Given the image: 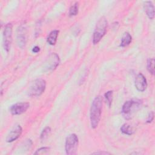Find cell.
<instances>
[{
  "label": "cell",
  "mask_w": 155,
  "mask_h": 155,
  "mask_svg": "<svg viewBox=\"0 0 155 155\" xmlns=\"http://www.w3.org/2000/svg\"><path fill=\"white\" fill-rule=\"evenodd\" d=\"M30 107L28 102H19L12 105L10 108V111L13 115H19L25 113Z\"/></svg>",
  "instance_id": "obj_8"
},
{
  "label": "cell",
  "mask_w": 155,
  "mask_h": 155,
  "mask_svg": "<svg viewBox=\"0 0 155 155\" xmlns=\"http://www.w3.org/2000/svg\"><path fill=\"white\" fill-rule=\"evenodd\" d=\"M46 87L45 81L42 79H35L30 85L28 90V94L31 97L39 96L45 91Z\"/></svg>",
  "instance_id": "obj_4"
},
{
  "label": "cell",
  "mask_w": 155,
  "mask_h": 155,
  "mask_svg": "<svg viewBox=\"0 0 155 155\" xmlns=\"http://www.w3.org/2000/svg\"><path fill=\"white\" fill-rule=\"evenodd\" d=\"M102 108V97L101 96H97L93 99L90 113V123L92 128H96L98 126L101 119Z\"/></svg>",
  "instance_id": "obj_1"
},
{
  "label": "cell",
  "mask_w": 155,
  "mask_h": 155,
  "mask_svg": "<svg viewBox=\"0 0 155 155\" xmlns=\"http://www.w3.org/2000/svg\"><path fill=\"white\" fill-rule=\"evenodd\" d=\"M147 69L153 75L154 74V59L149 58L147 61Z\"/></svg>",
  "instance_id": "obj_16"
},
{
  "label": "cell",
  "mask_w": 155,
  "mask_h": 155,
  "mask_svg": "<svg viewBox=\"0 0 155 155\" xmlns=\"http://www.w3.org/2000/svg\"><path fill=\"white\" fill-rule=\"evenodd\" d=\"M26 28L25 25H21L18 28L17 31V44L18 45L22 48L26 44Z\"/></svg>",
  "instance_id": "obj_10"
},
{
  "label": "cell",
  "mask_w": 155,
  "mask_h": 155,
  "mask_svg": "<svg viewBox=\"0 0 155 155\" xmlns=\"http://www.w3.org/2000/svg\"><path fill=\"white\" fill-rule=\"evenodd\" d=\"M50 131H51V129L50 127H45L42 131L41 134V136H40V138L42 140H44L45 139L47 138V137L48 136L49 134L50 133Z\"/></svg>",
  "instance_id": "obj_19"
},
{
  "label": "cell",
  "mask_w": 155,
  "mask_h": 155,
  "mask_svg": "<svg viewBox=\"0 0 155 155\" xmlns=\"http://www.w3.org/2000/svg\"><path fill=\"white\" fill-rule=\"evenodd\" d=\"M78 10H79V4L78 2H75L74 4H73L70 9H69V15L70 16H76L78 13Z\"/></svg>",
  "instance_id": "obj_17"
},
{
  "label": "cell",
  "mask_w": 155,
  "mask_h": 155,
  "mask_svg": "<svg viewBox=\"0 0 155 155\" xmlns=\"http://www.w3.org/2000/svg\"><path fill=\"white\" fill-rule=\"evenodd\" d=\"M153 118H154V112L153 111H150L148 114V118L146 120V122L147 123H151L153 120Z\"/></svg>",
  "instance_id": "obj_21"
},
{
  "label": "cell",
  "mask_w": 155,
  "mask_h": 155,
  "mask_svg": "<svg viewBox=\"0 0 155 155\" xmlns=\"http://www.w3.org/2000/svg\"><path fill=\"white\" fill-rule=\"evenodd\" d=\"M142 105V101L133 99L126 101L122 108V114L125 119H130Z\"/></svg>",
  "instance_id": "obj_2"
},
{
  "label": "cell",
  "mask_w": 155,
  "mask_h": 155,
  "mask_svg": "<svg viewBox=\"0 0 155 155\" xmlns=\"http://www.w3.org/2000/svg\"><path fill=\"white\" fill-rule=\"evenodd\" d=\"M78 142V137L77 135L74 133L69 134L66 137L65 149L67 154L74 155L76 153Z\"/></svg>",
  "instance_id": "obj_5"
},
{
  "label": "cell",
  "mask_w": 155,
  "mask_h": 155,
  "mask_svg": "<svg viewBox=\"0 0 155 155\" xmlns=\"http://www.w3.org/2000/svg\"><path fill=\"white\" fill-rule=\"evenodd\" d=\"M60 59L59 56L55 53H53L50 54L48 58L45 62L44 69L46 71H50L54 70L59 64Z\"/></svg>",
  "instance_id": "obj_7"
},
{
  "label": "cell",
  "mask_w": 155,
  "mask_h": 155,
  "mask_svg": "<svg viewBox=\"0 0 155 155\" xmlns=\"http://www.w3.org/2000/svg\"><path fill=\"white\" fill-rule=\"evenodd\" d=\"M108 26V22L107 19L102 16L96 23V27L93 36V43L94 45L98 44L101 39L105 35Z\"/></svg>",
  "instance_id": "obj_3"
},
{
  "label": "cell",
  "mask_w": 155,
  "mask_h": 155,
  "mask_svg": "<svg viewBox=\"0 0 155 155\" xmlns=\"http://www.w3.org/2000/svg\"><path fill=\"white\" fill-rule=\"evenodd\" d=\"M22 132V129L19 125H15L7 134L6 137V142L10 143L16 140L20 137Z\"/></svg>",
  "instance_id": "obj_9"
},
{
  "label": "cell",
  "mask_w": 155,
  "mask_h": 155,
  "mask_svg": "<svg viewBox=\"0 0 155 155\" xmlns=\"http://www.w3.org/2000/svg\"><path fill=\"white\" fill-rule=\"evenodd\" d=\"M110 153L105 152V151H99V152H94L92 154H110Z\"/></svg>",
  "instance_id": "obj_22"
},
{
  "label": "cell",
  "mask_w": 155,
  "mask_h": 155,
  "mask_svg": "<svg viewBox=\"0 0 155 155\" xmlns=\"http://www.w3.org/2000/svg\"><path fill=\"white\" fill-rule=\"evenodd\" d=\"M135 87L139 91H143L147 87V82L145 77L142 74L139 73L135 78Z\"/></svg>",
  "instance_id": "obj_11"
},
{
  "label": "cell",
  "mask_w": 155,
  "mask_h": 155,
  "mask_svg": "<svg viewBox=\"0 0 155 155\" xmlns=\"http://www.w3.org/2000/svg\"><path fill=\"white\" fill-rule=\"evenodd\" d=\"M104 96L109 107H110L112 103V101H113V91L111 90L108 91L105 93Z\"/></svg>",
  "instance_id": "obj_18"
},
{
  "label": "cell",
  "mask_w": 155,
  "mask_h": 155,
  "mask_svg": "<svg viewBox=\"0 0 155 155\" xmlns=\"http://www.w3.org/2000/svg\"><path fill=\"white\" fill-rule=\"evenodd\" d=\"M144 10L150 19L154 18V7L151 1H145L143 2Z\"/></svg>",
  "instance_id": "obj_12"
},
{
  "label": "cell",
  "mask_w": 155,
  "mask_h": 155,
  "mask_svg": "<svg viewBox=\"0 0 155 155\" xmlns=\"http://www.w3.org/2000/svg\"><path fill=\"white\" fill-rule=\"evenodd\" d=\"M59 30H54L51 31L48 36L47 38V42L51 45H53L56 44V41H57V38L59 34Z\"/></svg>",
  "instance_id": "obj_13"
},
{
  "label": "cell",
  "mask_w": 155,
  "mask_h": 155,
  "mask_svg": "<svg viewBox=\"0 0 155 155\" xmlns=\"http://www.w3.org/2000/svg\"><path fill=\"white\" fill-rule=\"evenodd\" d=\"M50 150V148L48 147H42L36 150V151L34 153L35 154H46L47 152H48Z\"/></svg>",
  "instance_id": "obj_20"
},
{
  "label": "cell",
  "mask_w": 155,
  "mask_h": 155,
  "mask_svg": "<svg viewBox=\"0 0 155 155\" xmlns=\"http://www.w3.org/2000/svg\"><path fill=\"white\" fill-rule=\"evenodd\" d=\"M39 50H40V48L38 46H35L32 49V51L34 53H38L39 51Z\"/></svg>",
  "instance_id": "obj_23"
},
{
  "label": "cell",
  "mask_w": 155,
  "mask_h": 155,
  "mask_svg": "<svg viewBox=\"0 0 155 155\" xmlns=\"http://www.w3.org/2000/svg\"><path fill=\"white\" fill-rule=\"evenodd\" d=\"M131 41H132V37L130 35V34L128 32H125L124 33V34L122 37L120 45L122 47H126L131 42Z\"/></svg>",
  "instance_id": "obj_14"
},
{
  "label": "cell",
  "mask_w": 155,
  "mask_h": 155,
  "mask_svg": "<svg viewBox=\"0 0 155 155\" xmlns=\"http://www.w3.org/2000/svg\"><path fill=\"white\" fill-rule=\"evenodd\" d=\"M3 42L4 47L6 51L10 49L12 42V25L10 23L6 24L3 31Z\"/></svg>",
  "instance_id": "obj_6"
},
{
  "label": "cell",
  "mask_w": 155,
  "mask_h": 155,
  "mask_svg": "<svg viewBox=\"0 0 155 155\" xmlns=\"http://www.w3.org/2000/svg\"><path fill=\"white\" fill-rule=\"evenodd\" d=\"M120 131L124 134L127 135H131L134 133V128L128 123H125L122 125L120 127Z\"/></svg>",
  "instance_id": "obj_15"
}]
</instances>
